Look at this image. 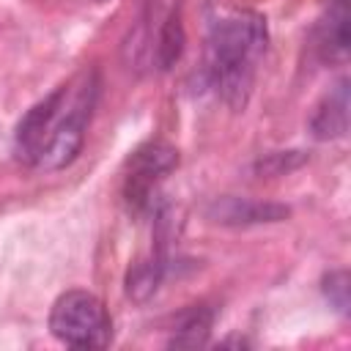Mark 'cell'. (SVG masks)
Instances as JSON below:
<instances>
[{"label": "cell", "instance_id": "8", "mask_svg": "<svg viewBox=\"0 0 351 351\" xmlns=\"http://www.w3.org/2000/svg\"><path fill=\"white\" fill-rule=\"evenodd\" d=\"M211 324H214V313H211L206 304H195V307H189V310L181 313V318L176 321L170 346H178V348H195V346H203L206 337H208V332H211Z\"/></svg>", "mask_w": 351, "mask_h": 351}, {"label": "cell", "instance_id": "6", "mask_svg": "<svg viewBox=\"0 0 351 351\" xmlns=\"http://www.w3.org/2000/svg\"><path fill=\"white\" fill-rule=\"evenodd\" d=\"M310 129L318 140H335L346 134L348 129V82L346 80H340L315 107L310 118Z\"/></svg>", "mask_w": 351, "mask_h": 351}, {"label": "cell", "instance_id": "11", "mask_svg": "<svg viewBox=\"0 0 351 351\" xmlns=\"http://www.w3.org/2000/svg\"><path fill=\"white\" fill-rule=\"evenodd\" d=\"M324 293L340 313H348V274L343 269L329 271L324 277Z\"/></svg>", "mask_w": 351, "mask_h": 351}, {"label": "cell", "instance_id": "7", "mask_svg": "<svg viewBox=\"0 0 351 351\" xmlns=\"http://www.w3.org/2000/svg\"><path fill=\"white\" fill-rule=\"evenodd\" d=\"M214 222L222 225H252V222H277L288 217L285 206L274 203H255V200H239V197H222L211 206Z\"/></svg>", "mask_w": 351, "mask_h": 351}, {"label": "cell", "instance_id": "3", "mask_svg": "<svg viewBox=\"0 0 351 351\" xmlns=\"http://www.w3.org/2000/svg\"><path fill=\"white\" fill-rule=\"evenodd\" d=\"M49 332L71 348H104L112 340V321L99 296L88 291H66L52 304Z\"/></svg>", "mask_w": 351, "mask_h": 351}, {"label": "cell", "instance_id": "9", "mask_svg": "<svg viewBox=\"0 0 351 351\" xmlns=\"http://www.w3.org/2000/svg\"><path fill=\"white\" fill-rule=\"evenodd\" d=\"M162 271H165V258L162 252H154L151 258L145 261H137L129 274H126V293L134 299V302H145L156 293L159 288V280H162Z\"/></svg>", "mask_w": 351, "mask_h": 351}, {"label": "cell", "instance_id": "5", "mask_svg": "<svg viewBox=\"0 0 351 351\" xmlns=\"http://www.w3.org/2000/svg\"><path fill=\"white\" fill-rule=\"evenodd\" d=\"M348 22H351L348 0H332L326 14L318 19V27H315V49H318L321 60H326V63H346L348 47H351Z\"/></svg>", "mask_w": 351, "mask_h": 351}, {"label": "cell", "instance_id": "10", "mask_svg": "<svg viewBox=\"0 0 351 351\" xmlns=\"http://www.w3.org/2000/svg\"><path fill=\"white\" fill-rule=\"evenodd\" d=\"M184 49V27H181V16L178 11H170V16L165 19L162 30H159V38H156V60L162 69H170L178 55Z\"/></svg>", "mask_w": 351, "mask_h": 351}, {"label": "cell", "instance_id": "1", "mask_svg": "<svg viewBox=\"0 0 351 351\" xmlns=\"http://www.w3.org/2000/svg\"><path fill=\"white\" fill-rule=\"evenodd\" d=\"M99 99V74L80 71L71 82L55 88L47 99L27 110L14 134V151L25 165L60 170L71 165L82 148L93 107Z\"/></svg>", "mask_w": 351, "mask_h": 351}, {"label": "cell", "instance_id": "2", "mask_svg": "<svg viewBox=\"0 0 351 351\" xmlns=\"http://www.w3.org/2000/svg\"><path fill=\"white\" fill-rule=\"evenodd\" d=\"M266 19L250 8H233L219 14L206 38L203 77L208 88L230 110H244L258 63L266 52Z\"/></svg>", "mask_w": 351, "mask_h": 351}, {"label": "cell", "instance_id": "4", "mask_svg": "<svg viewBox=\"0 0 351 351\" xmlns=\"http://www.w3.org/2000/svg\"><path fill=\"white\" fill-rule=\"evenodd\" d=\"M178 165V151L165 143V140H148L129 156L126 178H123V197L132 211H148L151 200L156 195L159 181L176 170Z\"/></svg>", "mask_w": 351, "mask_h": 351}]
</instances>
